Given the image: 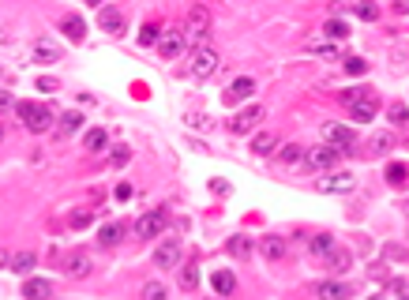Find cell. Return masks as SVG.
Returning a JSON list of instances; mask_svg holds the SVG:
<instances>
[{
	"mask_svg": "<svg viewBox=\"0 0 409 300\" xmlns=\"http://www.w3.org/2000/svg\"><path fill=\"white\" fill-rule=\"evenodd\" d=\"M304 154H308V147H301V143H282V147H278V162H282L285 169L304 165Z\"/></svg>",
	"mask_w": 409,
	"mask_h": 300,
	"instance_id": "cell-18",
	"label": "cell"
},
{
	"mask_svg": "<svg viewBox=\"0 0 409 300\" xmlns=\"http://www.w3.org/2000/svg\"><path fill=\"white\" fill-rule=\"evenodd\" d=\"M184 53V30H170V34H162V42H158V57L162 60H176Z\"/></svg>",
	"mask_w": 409,
	"mask_h": 300,
	"instance_id": "cell-10",
	"label": "cell"
},
{
	"mask_svg": "<svg viewBox=\"0 0 409 300\" xmlns=\"http://www.w3.org/2000/svg\"><path fill=\"white\" fill-rule=\"evenodd\" d=\"M38 90H60V83H57V79H38Z\"/></svg>",
	"mask_w": 409,
	"mask_h": 300,
	"instance_id": "cell-42",
	"label": "cell"
},
{
	"mask_svg": "<svg viewBox=\"0 0 409 300\" xmlns=\"http://www.w3.org/2000/svg\"><path fill=\"white\" fill-rule=\"evenodd\" d=\"M128 162H132V147H113L109 165H117V169H120V165H128Z\"/></svg>",
	"mask_w": 409,
	"mask_h": 300,
	"instance_id": "cell-37",
	"label": "cell"
},
{
	"mask_svg": "<svg viewBox=\"0 0 409 300\" xmlns=\"http://www.w3.org/2000/svg\"><path fill=\"white\" fill-rule=\"evenodd\" d=\"M117 199H132V184H117Z\"/></svg>",
	"mask_w": 409,
	"mask_h": 300,
	"instance_id": "cell-44",
	"label": "cell"
},
{
	"mask_svg": "<svg viewBox=\"0 0 409 300\" xmlns=\"http://www.w3.org/2000/svg\"><path fill=\"white\" fill-rule=\"evenodd\" d=\"M8 109H15V98L8 90H0V113H8Z\"/></svg>",
	"mask_w": 409,
	"mask_h": 300,
	"instance_id": "cell-41",
	"label": "cell"
},
{
	"mask_svg": "<svg viewBox=\"0 0 409 300\" xmlns=\"http://www.w3.org/2000/svg\"><path fill=\"white\" fill-rule=\"evenodd\" d=\"M165 229H170V207H154L135 222V236H139V240H154Z\"/></svg>",
	"mask_w": 409,
	"mask_h": 300,
	"instance_id": "cell-2",
	"label": "cell"
},
{
	"mask_svg": "<svg viewBox=\"0 0 409 300\" xmlns=\"http://www.w3.org/2000/svg\"><path fill=\"white\" fill-rule=\"evenodd\" d=\"M342 150H334L331 143H319V147H308V154H304V165L316 173H334V165H338Z\"/></svg>",
	"mask_w": 409,
	"mask_h": 300,
	"instance_id": "cell-4",
	"label": "cell"
},
{
	"mask_svg": "<svg viewBox=\"0 0 409 300\" xmlns=\"http://www.w3.org/2000/svg\"><path fill=\"white\" fill-rule=\"evenodd\" d=\"M64 271H68L71 278H91L94 263H91L86 251H71V255H64Z\"/></svg>",
	"mask_w": 409,
	"mask_h": 300,
	"instance_id": "cell-11",
	"label": "cell"
},
{
	"mask_svg": "<svg viewBox=\"0 0 409 300\" xmlns=\"http://www.w3.org/2000/svg\"><path fill=\"white\" fill-rule=\"evenodd\" d=\"M8 263H12V251H8L4 244H0V266H8Z\"/></svg>",
	"mask_w": 409,
	"mask_h": 300,
	"instance_id": "cell-45",
	"label": "cell"
},
{
	"mask_svg": "<svg viewBox=\"0 0 409 300\" xmlns=\"http://www.w3.org/2000/svg\"><path fill=\"white\" fill-rule=\"evenodd\" d=\"M252 94H255V79H237V83L222 94V101H226V105H237V101L252 98Z\"/></svg>",
	"mask_w": 409,
	"mask_h": 300,
	"instance_id": "cell-17",
	"label": "cell"
},
{
	"mask_svg": "<svg viewBox=\"0 0 409 300\" xmlns=\"http://www.w3.org/2000/svg\"><path fill=\"white\" fill-rule=\"evenodd\" d=\"M278 147H282V143H278L274 132H255V136H252V154H255V158H270V154H278Z\"/></svg>",
	"mask_w": 409,
	"mask_h": 300,
	"instance_id": "cell-14",
	"label": "cell"
},
{
	"mask_svg": "<svg viewBox=\"0 0 409 300\" xmlns=\"http://www.w3.org/2000/svg\"><path fill=\"white\" fill-rule=\"evenodd\" d=\"M402 300H409V286H406V297H402Z\"/></svg>",
	"mask_w": 409,
	"mask_h": 300,
	"instance_id": "cell-48",
	"label": "cell"
},
{
	"mask_svg": "<svg viewBox=\"0 0 409 300\" xmlns=\"http://www.w3.org/2000/svg\"><path fill=\"white\" fill-rule=\"evenodd\" d=\"M176 282H180V289H184V293H191V289L199 286V259H196V255H191V259H184L180 278H176Z\"/></svg>",
	"mask_w": 409,
	"mask_h": 300,
	"instance_id": "cell-19",
	"label": "cell"
},
{
	"mask_svg": "<svg viewBox=\"0 0 409 300\" xmlns=\"http://www.w3.org/2000/svg\"><path fill=\"white\" fill-rule=\"evenodd\" d=\"M180 251H184V244H180V236H165L162 244L154 248V266H176V259H180Z\"/></svg>",
	"mask_w": 409,
	"mask_h": 300,
	"instance_id": "cell-8",
	"label": "cell"
},
{
	"mask_svg": "<svg viewBox=\"0 0 409 300\" xmlns=\"http://www.w3.org/2000/svg\"><path fill=\"white\" fill-rule=\"evenodd\" d=\"M0 143H4V128H0Z\"/></svg>",
	"mask_w": 409,
	"mask_h": 300,
	"instance_id": "cell-47",
	"label": "cell"
},
{
	"mask_svg": "<svg viewBox=\"0 0 409 300\" xmlns=\"http://www.w3.org/2000/svg\"><path fill=\"white\" fill-rule=\"evenodd\" d=\"M34 60H38V64H57L60 49H57V45H49V42H38L34 45Z\"/></svg>",
	"mask_w": 409,
	"mask_h": 300,
	"instance_id": "cell-27",
	"label": "cell"
},
{
	"mask_svg": "<svg viewBox=\"0 0 409 300\" xmlns=\"http://www.w3.org/2000/svg\"><path fill=\"white\" fill-rule=\"evenodd\" d=\"M349 12L357 15V19H379V4H349Z\"/></svg>",
	"mask_w": 409,
	"mask_h": 300,
	"instance_id": "cell-35",
	"label": "cell"
},
{
	"mask_svg": "<svg viewBox=\"0 0 409 300\" xmlns=\"http://www.w3.org/2000/svg\"><path fill=\"white\" fill-rule=\"evenodd\" d=\"M346 72H349V75H364V72H368V60L349 57V60H346Z\"/></svg>",
	"mask_w": 409,
	"mask_h": 300,
	"instance_id": "cell-39",
	"label": "cell"
},
{
	"mask_svg": "<svg viewBox=\"0 0 409 300\" xmlns=\"http://www.w3.org/2000/svg\"><path fill=\"white\" fill-rule=\"evenodd\" d=\"M323 34L327 38H334V42H342V38H349V23H342V19H331L323 27Z\"/></svg>",
	"mask_w": 409,
	"mask_h": 300,
	"instance_id": "cell-33",
	"label": "cell"
},
{
	"mask_svg": "<svg viewBox=\"0 0 409 300\" xmlns=\"http://www.w3.org/2000/svg\"><path fill=\"white\" fill-rule=\"evenodd\" d=\"M8 266H12V271H30V266H34V251H27V248H23V251H15V255H12V263H8Z\"/></svg>",
	"mask_w": 409,
	"mask_h": 300,
	"instance_id": "cell-34",
	"label": "cell"
},
{
	"mask_svg": "<svg viewBox=\"0 0 409 300\" xmlns=\"http://www.w3.org/2000/svg\"><path fill=\"white\" fill-rule=\"evenodd\" d=\"M308 49H312V53H319V57H334V49H331L327 42H308Z\"/></svg>",
	"mask_w": 409,
	"mask_h": 300,
	"instance_id": "cell-40",
	"label": "cell"
},
{
	"mask_svg": "<svg viewBox=\"0 0 409 300\" xmlns=\"http://www.w3.org/2000/svg\"><path fill=\"white\" fill-rule=\"evenodd\" d=\"M184 34L196 42V49L203 45V38H207V12H203V8H191V12H188V30H184Z\"/></svg>",
	"mask_w": 409,
	"mask_h": 300,
	"instance_id": "cell-12",
	"label": "cell"
},
{
	"mask_svg": "<svg viewBox=\"0 0 409 300\" xmlns=\"http://www.w3.org/2000/svg\"><path fill=\"white\" fill-rule=\"evenodd\" d=\"M357 188V177L349 169H334L331 177L323 180V192H353Z\"/></svg>",
	"mask_w": 409,
	"mask_h": 300,
	"instance_id": "cell-16",
	"label": "cell"
},
{
	"mask_svg": "<svg viewBox=\"0 0 409 300\" xmlns=\"http://www.w3.org/2000/svg\"><path fill=\"white\" fill-rule=\"evenodd\" d=\"M390 143H395V139H390L387 132H379V136H372V139H368V150H387Z\"/></svg>",
	"mask_w": 409,
	"mask_h": 300,
	"instance_id": "cell-38",
	"label": "cell"
},
{
	"mask_svg": "<svg viewBox=\"0 0 409 300\" xmlns=\"http://www.w3.org/2000/svg\"><path fill=\"white\" fill-rule=\"evenodd\" d=\"M102 27H106L109 34H120V30H124V12H120V8H102Z\"/></svg>",
	"mask_w": 409,
	"mask_h": 300,
	"instance_id": "cell-22",
	"label": "cell"
},
{
	"mask_svg": "<svg viewBox=\"0 0 409 300\" xmlns=\"http://www.w3.org/2000/svg\"><path fill=\"white\" fill-rule=\"evenodd\" d=\"M327 143L334 150H342V154H349V147L357 143V136H353V128H342V124H331L327 128Z\"/></svg>",
	"mask_w": 409,
	"mask_h": 300,
	"instance_id": "cell-13",
	"label": "cell"
},
{
	"mask_svg": "<svg viewBox=\"0 0 409 300\" xmlns=\"http://www.w3.org/2000/svg\"><path fill=\"white\" fill-rule=\"evenodd\" d=\"M15 116H19L23 128L34 132V136H42V132H49L53 124H57V113H53L45 101H15Z\"/></svg>",
	"mask_w": 409,
	"mask_h": 300,
	"instance_id": "cell-1",
	"label": "cell"
},
{
	"mask_svg": "<svg viewBox=\"0 0 409 300\" xmlns=\"http://www.w3.org/2000/svg\"><path fill=\"white\" fill-rule=\"evenodd\" d=\"M406 180H409V169H406V165H387V184L390 188H406Z\"/></svg>",
	"mask_w": 409,
	"mask_h": 300,
	"instance_id": "cell-31",
	"label": "cell"
},
{
	"mask_svg": "<svg viewBox=\"0 0 409 300\" xmlns=\"http://www.w3.org/2000/svg\"><path fill=\"white\" fill-rule=\"evenodd\" d=\"M398 210H402V214L409 218V195H406V199H402V203H398Z\"/></svg>",
	"mask_w": 409,
	"mask_h": 300,
	"instance_id": "cell-46",
	"label": "cell"
},
{
	"mask_svg": "<svg viewBox=\"0 0 409 300\" xmlns=\"http://www.w3.org/2000/svg\"><path fill=\"white\" fill-rule=\"evenodd\" d=\"M255 251H259V259H267V263H285V259H290V240L278 233H263L259 240H255Z\"/></svg>",
	"mask_w": 409,
	"mask_h": 300,
	"instance_id": "cell-3",
	"label": "cell"
},
{
	"mask_svg": "<svg viewBox=\"0 0 409 300\" xmlns=\"http://www.w3.org/2000/svg\"><path fill=\"white\" fill-rule=\"evenodd\" d=\"M252 248H255V240H248V236H229V255L248 259V255H252Z\"/></svg>",
	"mask_w": 409,
	"mask_h": 300,
	"instance_id": "cell-30",
	"label": "cell"
},
{
	"mask_svg": "<svg viewBox=\"0 0 409 300\" xmlns=\"http://www.w3.org/2000/svg\"><path fill=\"white\" fill-rule=\"evenodd\" d=\"M106 143H109V136H106L102 128H91V132L83 136V150H86V154H98V150H106Z\"/></svg>",
	"mask_w": 409,
	"mask_h": 300,
	"instance_id": "cell-23",
	"label": "cell"
},
{
	"mask_svg": "<svg viewBox=\"0 0 409 300\" xmlns=\"http://www.w3.org/2000/svg\"><path fill=\"white\" fill-rule=\"evenodd\" d=\"M79 124H83V113H60L57 116V136H71V132H79Z\"/></svg>",
	"mask_w": 409,
	"mask_h": 300,
	"instance_id": "cell-26",
	"label": "cell"
},
{
	"mask_svg": "<svg viewBox=\"0 0 409 300\" xmlns=\"http://www.w3.org/2000/svg\"><path fill=\"white\" fill-rule=\"evenodd\" d=\"M372 278H375V282H387V266L375 263V266H372Z\"/></svg>",
	"mask_w": 409,
	"mask_h": 300,
	"instance_id": "cell-43",
	"label": "cell"
},
{
	"mask_svg": "<svg viewBox=\"0 0 409 300\" xmlns=\"http://www.w3.org/2000/svg\"><path fill=\"white\" fill-rule=\"evenodd\" d=\"M211 282H214V289H218V297H229L237 289V274L233 271H214Z\"/></svg>",
	"mask_w": 409,
	"mask_h": 300,
	"instance_id": "cell-21",
	"label": "cell"
},
{
	"mask_svg": "<svg viewBox=\"0 0 409 300\" xmlns=\"http://www.w3.org/2000/svg\"><path fill=\"white\" fill-rule=\"evenodd\" d=\"M120 233H124V225H117V222L102 225V233H98V244H102V248H117V244H120Z\"/></svg>",
	"mask_w": 409,
	"mask_h": 300,
	"instance_id": "cell-25",
	"label": "cell"
},
{
	"mask_svg": "<svg viewBox=\"0 0 409 300\" xmlns=\"http://www.w3.org/2000/svg\"><path fill=\"white\" fill-rule=\"evenodd\" d=\"M263 116H267V113H263V105H248V109H240L233 121H229V136H248V132H255Z\"/></svg>",
	"mask_w": 409,
	"mask_h": 300,
	"instance_id": "cell-6",
	"label": "cell"
},
{
	"mask_svg": "<svg viewBox=\"0 0 409 300\" xmlns=\"http://www.w3.org/2000/svg\"><path fill=\"white\" fill-rule=\"evenodd\" d=\"M214 72H218V49H211V45L191 49V75H196V79H211Z\"/></svg>",
	"mask_w": 409,
	"mask_h": 300,
	"instance_id": "cell-5",
	"label": "cell"
},
{
	"mask_svg": "<svg viewBox=\"0 0 409 300\" xmlns=\"http://www.w3.org/2000/svg\"><path fill=\"white\" fill-rule=\"evenodd\" d=\"M323 266H327L331 274H346L349 266H353V251H349V248H342V244H334V248L327 251Z\"/></svg>",
	"mask_w": 409,
	"mask_h": 300,
	"instance_id": "cell-9",
	"label": "cell"
},
{
	"mask_svg": "<svg viewBox=\"0 0 409 300\" xmlns=\"http://www.w3.org/2000/svg\"><path fill=\"white\" fill-rule=\"evenodd\" d=\"M60 30H64V38H68V42H83V34H86V27H83V19H79V15H64Z\"/></svg>",
	"mask_w": 409,
	"mask_h": 300,
	"instance_id": "cell-20",
	"label": "cell"
},
{
	"mask_svg": "<svg viewBox=\"0 0 409 300\" xmlns=\"http://www.w3.org/2000/svg\"><path fill=\"white\" fill-rule=\"evenodd\" d=\"M316 300H353V286L338 278H327L316 286Z\"/></svg>",
	"mask_w": 409,
	"mask_h": 300,
	"instance_id": "cell-7",
	"label": "cell"
},
{
	"mask_svg": "<svg viewBox=\"0 0 409 300\" xmlns=\"http://www.w3.org/2000/svg\"><path fill=\"white\" fill-rule=\"evenodd\" d=\"M158 34H162V27H158V23H147V27L139 30V45H158L162 42Z\"/></svg>",
	"mask_w": 409,
	"mask_h": 300,
	"instance_id": "cell-36",
	"label": "cell"
},
{
	"mask_svg": "<svg viewBox=\"0 0 409 300\" xmlns=\"http://www.w3.org/2000/svg\"><path fill=\"white\" fill-rule=\"evenodd\" d=\"M94 214H98L94 207H79V210H71V214H68V225L71 229H86V225L94 222Z\"/></svg>",
	"mask_w": 409,
	"mask_h": 300,
	"instance_id": "cell-29",
	"label": "cell"
},
{
	"mask_svg": "<svg viewBox=\"0 0 409 300\" xmlns=\"http://www.w3.org/2000/svg\"><path fill=\"white\" fill-rule=\"evenodd\" d=\"M19 297L23 300H49L53 297V286L45 278H27V282H23V289H19Z\"/></svg>",
	"mask_w": 409,
	"mask_h": 300,
	"instance_id": "cell-15",
	"label": "cell"
},
{
	"mask_svg": "<svg viewBox=\"0 0 409 300\" xmlns=\"http://www.w3.org/2000/svg\"><path fill=\"white\" fill-rule=\"evenodd\" d=\"M387 121L395 124V128H409V109H406V101H390V105H387Z\"/></svg>",
	"mask_w": 409,
	"mask_h": 300,
	"instance_id": "cell-24",
	"label": "cell"
},
{
	"mask_svg": "<svg viewBox=\"0 0 409 300\" xmlns=\"http://www.w3.org/2000/svg\"><path fill=\"white\" fill-rule=\"evenodd\" d=\"M331 248H334L331 233H316V236H312V244H308V251H312V255H319V259H327V251H331Z\"/></svg>",
	"mask_w": 409,
	"mask_h": 300,
	"instance_id": "cell-28",
	"label": "cell"
},
{
	"mask_svg": "<svg viewBox=\"0 0 409 300\" xmlns=\"http://www.w3.org/2000/svg\"><path fill=\"white\" fill-rule=\"evenodd\" d=\"M368 300H383V297H368Z\"/></svg>",
	"mask_w": 409,
	"mask_h": 300,
	"instance_id": "cell-49",
	"label": "cell"
},
{
	"mask_svg": "<svg viewBox=\"0 0 409 300\" xmlns=\"http://www.w3.org/2000/svg\"><path fill=\"white\" fill-rule=\"evenodd\" d=\"M139 297H143V300H170V289H165L162 282H147Z\"/></svg>",
	"mask_w": 409,
	"mask_h": 300,
	"instance_id": "cell-32",
	"label": "cell"
}]
</instances>
